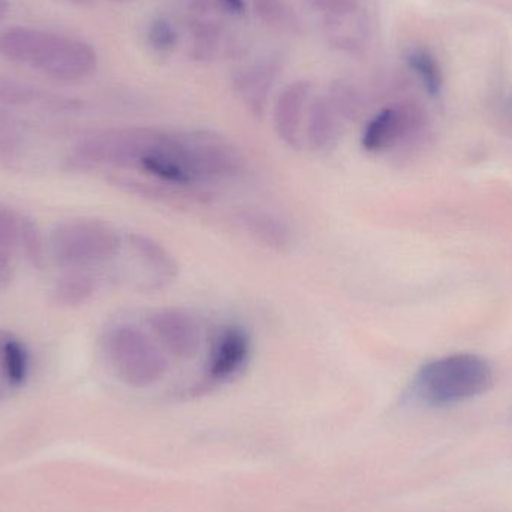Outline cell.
I'll return each instance as SVG.
<instances>
[{
	"label": "cell",
	"mask_w": 512,
	"mask_h": 512,
	"mask_svg": "<svg viewBox=\"0 0 512 512\" xmlns=\"http://www.w3.org/2000/svg\"><path fill=\"white\" fill-rule=\"evenodd\" d=\"M51 33L26 26H12L0 33V56L33 68Z\"/></svg>",
	"instance_id": "cell-12"
},
{
	"label": "cell",
	"mask_w": 512,
	"mask_h": 512,
	"mask_svg": "<svg viewBox=\"0 0 512 512\" xmlns=\"http://www.w3.org/2000/svg\"><path fill=\"white\" fill-rule=\"evenodd\" d=\"M343 123L327 96L312 99L304 125V143L315 152L333 149L339 141Z\"/></svg>",
	"instance_id": "cell-11"
},
{
	"label": "cell",
	"mask_w": 512,
	"mask_h": 512,
	"mask_svg": "<svg viewBox=\"0 0 512 512\" xmlns=\"http://www.w3.org/2000/svg\"><path fill=\"white\" fill-rule=\"evenodd\" d=\"M426 117L418 105L411 102L388 105L379 110L361 132L364 152L381 155L411 140L424 128Z\"/></svg>",
	"instance_id": "cell-6"
},
{
	"label": "cell",
	"mask_w": 512,
	"mask_h": 512,
	"mask_svg": "<svg viewBox=\"0 0 512 512\" xmlns=\"http://www.w3.org/2000/svg\"><path fill=\"white\" fill-rule=\"evenodd\" d=\"M21 218L12 210L0 209V271H6L20 239Z\"/></svg>",
	"instance_id": "cell-22"
},
{
	"label": "cell",
	"mask_w": 512,
	"mask_h": 512,
	"mask_svg": "<svg viewBox=\"0 0 512 512\" xmlns=\"http://www.w3.org/2000/svg\"><path fill=\"white\" fill-rule=\"evenodd\" d=\"M105 352L116 375L135 388L150 387L168 372V358L155 337L134 325H117L105 339Z\"/></svg>",
	"instance_id": "cell-4"
},
{
	"label": "cell",
	"mask_w": 512,
	"mask_h": 512,
	"mask_svg": "<svg viewBox=\"0 0 512 512\" xmlns=\"http://www.w3.org/2000/svg\"><path fill=\"white\" fill-rule=\"evenodd\" d=\"M65 2L78 6V8H93L98 0H65Z\"/></svg>",
	"instance_id": "cell-26"
},
{
	"label": "cell",
	"mask_w": 512,
	"mask_h": 512,
	"mask_svg": "<svg viewBox=\"0 0 512 512\" xmlns=\"http://www.w3.org/2000/svg\"><path fill=\"white\" fill-rule=\"evenodd\" d=\"M9 3L8 0H0V21L8 14Z\"/></svg>",
	"instance_id": "cell-27"
},
{
	"label": "cell",
	"mask_w": 512,
	"mask_h": 512,
	"mask_svg": "<svg viewBox=\"0 0 512 512\" xmlns=\"http://www.w3.org/2000/svg\"><path fill=\"white\" fill-rule=\"evenodd\" d=\"M147 41L158 53H170L177 47L179 33L170 20L164 17L155 18L147 30Z\"/></svg>",
	"instance_id": "cell-23"
},
{
	"label": "cell",
	"mask_w": 512,
	"mask_h": 512,
	"mask_svg": "<svg viewBox=\"0 0 512 512\" xmlns=\"http://www.w3.org/2000/svg\"><path fill=\"white\" fill-rule=\"evenodd\" d=\"M96 283L90 274L83 270H71L57 279L53 288V298L60 306H80L95 294Z\"/></svg>",
	"instance_id": "cell-19"
},
{
	"label": "cell",
	"mask_w": 512,
	"mask_h": 512,
	"mask_svg": "<svg viewBox=\"0 0 512 512\" xmlns=\"http://www.w3.org/2000/svg\"><path fill=\"white\" fill-rule=\"evenodd\" d=\"M42 104L54 110H72L74 105L68 99L50 96L38 87L30 86L23 81L0 77V108L29 107V105Z\"/></svg>",
	"instance_id": "cell-14"
},
{
	"label": "cell",
	"mask_w": 512,
	"mask_h": 512,
	"mask_svg": "<svg viewBox=\"0 0 512 512\" xmlns=\"http://www.w3.org/2000/svg\"><path fill=\"white\" fill-rule=\"evenodd\" d=\"M128 242L134 254L143 262L144 267L150 270L155 277L158 288L176 277V261L173 256L168 254L164 246L159 245L150 237L140 236V234H131L128 236Z\"/></svg>",
	"instance_id": "cell-15"
},
{
	"label": "cell",
	"mask_w": 512,
	"mask_h": 512,
	"mask_svg": "<svg viewBox=\"0 0 512 512\" xmlns=\"http://www.w3.org/2000/svg\"><path fill=\"white\" fill-rule=\"evenodd\" d=\"M3 273H5V271H0V279H2Z\"/></svg>",
	"instance_id": "cell-29"
},
{
	"label": "cell",
	"mask_w": 512,
	"mask_h": 512,
	"mask_svg": "<svg viewBox=\"0 0 512 512\" xmlns=\"http://www.w3.org/2000/svg\"><path fill=\"white\" fill-rule=\"evenodd\" d=\"M255 17L276 32L298 35L301 20L286 0H254Z\"/></svg>",
	"instance_id": "cell-18"
},
{
	"label": "cell",
	"mask_w": 512,
	"mask_h": 512,
	"mask_svg": "<svg viewBox=\"0 0 512 512\" xmlns=\"http://www.w3.org/2000/svg\"><path fill=\"white\" fill-rule=\"evenodd\" d=\"M135 170L156 182L183 191L237 179L245 171L242 153L212 132H165L147 129Z\"/></svg>",
	"instance_id": "cell-1"
},
{
	"label": "cell",
	"mask_w": 512,
	"mask_h": 512,
	"mask_svg": "<svg viewBox=\"0 0 512 512\" xmlns=\"http://www.w3.org/2000/svg\"><path fill=\"white\" fill-rule=\"evenodd\" d=\"M0 397H2V388H0Z\"/></svg>",
	"instance_id": "cell-30"
},
{
	"label": "cell",
	"mask_w": 512,
	"mask_h": 512,
	"mask_svg": "<svg viewBox=\"0 0 512 512\" xmlns=\"http://www.w3.org/2000/svg\"><path fill=\"white\" fill-rule=\"evenodd\" d=\"M0 369L11 387H21L29 375V352L14 336L0 331Z\"/></svg>",
	"instance_id": "cell-16"
},
{
	"label": "cell",
	"mask_w": 512,
	"mask_h": 512,
	"mask_svg": "<svg viewBox=\"0 0 512 512\" xmlns=\"http://www.w3.org/2000/svg\"><path fill=\"white\" fill-rule=\"evenodd\" d=\"M495 373L486 358L454 354L424 364L412 382V394L429 408H447L475 399L492 388Z\"/></svg>",
	"instance_id": "cell-2"
},
{
	"label": "cell",
	"mask_w": 512,
	"mask_h": 512,
	"mask_svg": "<svg viewBox=\"0 0 512 512\" xmlns=\"http://www.w3.org/2000/svg\"><path fill=\"white\" fill-rule=\"evenodd\" d=\"M114 2L126 3V2H132V0H114Z\"/></svg>",
	"instance_id": "cell-28"
},
{
	"label": "cell",
	"mask_w": 512,
	"mask_h": 512,
	"mask_svg": "<svg viewBox=\"0 0 512 512\" xmlns=\"http://www.w3.org/2000/svg\"><path fill=\"white\" fill-rule=\"evenodd\" d=\"M327 98L330 99L331 105L343 122L357 120L366 105L360 87L345 78H339L331 83Z\"/></svg>",
	"instance_id": "cell-20"
},
{
	"label": "cell",
	"mask_w": 512,
	"mask_h": 512,
	"mask_svg": "<svg viewBox=\"0 0 512 512\" xmlns=\"http://www.w3.org/2000/svg\"><path fill=\"white\" fill-rule=\"evenodd\" d=\"M149 327L165 354L179 360L195 357L201 348L203 331L197 319L183 309L167 307L153 312Z\"/></svg>",
	"instance_id": "cell-8"
},
{
	"label": "cell",
	"mask_w": 512,
	"mask_h": 512,
	"mask_svg": "<svg viewBox=\"0 0 512 512\" xmlns=\"http://www.w3.org/2000/svg\"><path fill=\"white\" fill-rule=\"evenodd\" d=\"M219 8L231 12V14H242L245 11V0H216Z\"/></svg>",
	"instance_id": "cell-24"
},
{
	"label": "cell",
	"mask_w": 512,
	"mask_h": 512,
	"mask_svg": "<svg viewBox=\"0 0 512 512\" xmlns=\"http://www.w3.org/2000/svg\"><path fill=\"white\" fill-rule=\"evenodd\" d=\"M277 65L273 60H259L239 69L234 75L233 86L243 105L255 117L264 116L268 98L277 77Z\"/></svg>",
	"instance_id": "cell-10"
},
{
	"label": "cell",
	"mask_w": 512,
	"mask_h": 512,
	"mask_svg": "<svg viewBox=\"0 0 512 512\" xmlns=\"http://www.w3.org/2000/svg\"><path fill=\"white\" fill-rule=\"evenodd\" d=\"M98 63V53L89 42L51 33L33 69L51 80L80 83L95 74Z\"/></svg>",
	"instance_id": "cell-5"
},
{
	"label": "cell",
	"mask_w": 512,
	"mask_h": 512,
	"mask_svg": "<svg viewBox=\"0 0 512 512\" xmlns=\"http://www.w3.org/2000/svg\"><path fill=\"white\" fill-rule=\"evenodd\" d=\"M48 248L60 267L83 270L116 258L122 251V237L107 222L74 219L51 231Z\"/></svg>",
	"instance_id": "cell-3"
},
{
	"label": "cell",
	"mask_w": 512,
	"mask_h": 512,
	"mask_svg": "<svg viewBox=\"0 0 512 512\" xmlns=\"http://www.w3.org/2000/svg\"><path fill=\"white\" fill-rule=\"evenodd\" d=\"M312 90L309 81H294L280 92L274 104V129L280 140L292 149H300L303 146L304 125L312 101Z\"/></svg>",
	"instance_id": "cell-9"
},
{
	"label": "cell",
	"mask_w": 512,
	"mask_h": 512,
	"mask_svg": "<svg viewBox=\"0 0 512 512\" xmlns=\"http://www.w3.org/2000/svg\"><path fill=\"white\" fill-rule=\"evenodd\" d=\"M15 123H17V120H15L14 117H12L11 114L8 113V111H5L3 110V108H0V128L15 129Z\"/></svg>",
	"instance_id": "cell-25"
},
{
	"label": "cell",
	"mask_w": 512,
	"mask_h": 512,
	"mask_svg": "<svg viewBox=\"0 0 512 512\" xmlns=\"http://www.w3.org/2000/svg\"><path fill=\"white\" fill-rule=\"evenodd\" d=\"M406 65L418 78L427 95L438 98L444 87L441 65L432 51L424 47H412L406 53Z\"/></svg>",
	"instance_id": "cell-17"
},
{
	"label": "cell",
	"mask_w": 512,
	"mask_h": 512,
	"mask_svg": "<svg viewBox=\"0 0 512 512\" xmlns=\"http://www.w3.org/2000/svg\"><path fill=\"white\" fill-rule=\"evenodd\" d=\"M252 355V337L246 328L230 324L213 337L204 367V381L210 385L233 381L248 366Z\"/></svg>",
	"instance_id": "cell-7"
},
{
	"label": "cell",
	"mask_w": 512,
	"mask_h": 512,
	"mask_svg": "<svg viewBox=\"0 0 512 512\" xmlns=\"http://www.w3.org/2000/svg\"><path fill=\"white\" fill-rule=\"evenodd\" d=\"M18 245L23 249L32 267L42 270L45 267V243L41 231L33 219L21 218Z\"/></svg>",
	"instance_id": "cell-21"
},
{
	"label": "cell",
	"mask_w": 512,
	"mask_h": 512,
	"mask_svg": "<svg viewBox=\"0 0 512 512\" xmlns=\"http://www.w3.org/2000/svg\"><path fill=\"white\" fill-rule=\"evenodd\" d=\"M239 222L243 230L248 231L249 236L254 237L256 242L267 248L282 251L291 246V228L282 218L273 213L265 210H245L240 213Z\"/></svg>",
	"instance_id": "cell-13"
}]
</instances>
